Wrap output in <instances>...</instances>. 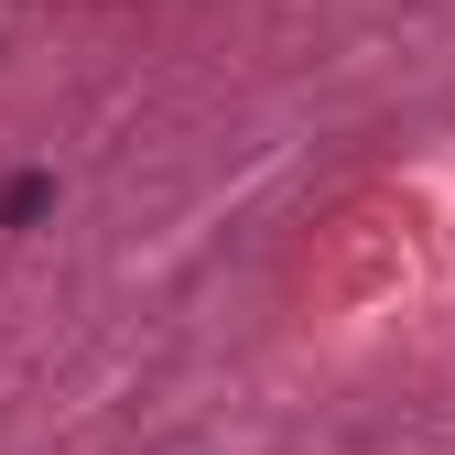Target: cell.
<instances>
[{"label": "cell", "mask_w": 455, "mask_h": 455, "mask_svg": "<svg viewBox=\"0 0 455 455\" xmlns=\"http://www.w3.org/2000/svg\"><path fill=\"white\" fill-rule=\"evenodd\" d=\"M54 217V174H12L0 185V228H44Z\"/></svg>", "instance_id": "1"}]
</instances>
